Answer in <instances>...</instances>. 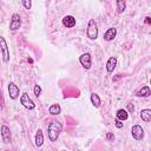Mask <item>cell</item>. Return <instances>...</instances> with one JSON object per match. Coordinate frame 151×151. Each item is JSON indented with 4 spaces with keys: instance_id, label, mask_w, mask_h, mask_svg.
I'll return each instance as SVG.
<instances>
[{
    "instance_id": "3957f363",
    "label": "cell",
    "mask_w": 151,
    "mask_h": 151,
    "mask_svg": "<svg viewBox=\"0 0 151 151\" xmlns=\"http://www.w3.org/2000/svg\"><path fill=\"white\" fill-rule=\"evenodd\" d=\"M0 50H1L4 63H8L9 61V48H8V45L5 40V38L1 35H0Z\"/></svg>"
},
{
    "instance_id": "8fae6325",
    "label": "cell",
    "mask_w": 151,
    "mask_h": 151,
    "mask_svg": "<svg viewBox=\"0 0 151 151\" xmlns=\"http://www.w3.org/2000/svg\"><path fill=\"white\" fill-rule=\"evenodd\" d=\"M116 35H117V28L110 27V28L104 33L103 38H104V40H106V41H112V40L116 38Z\"/></svg>"
},
{
    "instance_id": "ac0fdd59",
    "label": "cell",
    "mask_w": 151,
    "mask_h": 151,
    "mask_svg": "<svg viewBox=\"0 0 151 151\" xmlns=\"http://www.w3.org/2000/svg\"><path fill=\"white\" fill-rule=\"evenodd\" d=\"M90 99H91V103H92V105L94 107H99L100 106L101 100H100V98H99V96L97 93H92L91 97H90Z\"/></svg>"
},
{
    "instance_id": "8992f818",
    "label": "cell",
    "mask_w": 151,
    "mask_h": 151,
    "mask_svg": "<svg viewBox=\"0 0 151 151\" xmlns=\"http://www.w3.org/2000/svg\"><path fill=\"white\" fill-rule=\"evenodd\" d=\"M21 26V18L18 13H13L11 17V21H9V29L11 31H17L19 29Z\"/></svg>"
},
{
    "instance_id": "d6986e66",
    "label": "cell",
    "mask_w": 151,
    "mask_h": 151,
    "mask_svg": "<svg viewBox=\"0 0 151 151\" xmlns=\"http://www.w3.org/2000/svg\"><path fill=\"white\" fill-rule=\"evenodd\" d=\"M116 5H117V12L118 13H123L126 9V2L124 0H118L116 2Z\"/></svg>"
},
{
    "instance_id": "9a60e30c",
    "label": "cell",
    "mask_w": 151,
    "mask_h": 151,
    "mask_svg": "<svg viewBox=\"0 0 151 151\" xmlns=\"http://www.w3.org/2000/svg\"><path fill=\"white\" fill-rule=\"evenodd\" d=\"M42 144H44V134H42V131L39 129L35 133V145L40 147Z\"/></svg>"
},
{
    "instance_id": "484cf974",
    "label": "cell",
    "mask_w": 151,
    "mask_h": 151,
    "mask_svg": "<svg viewBox=\"0 0 151 151\" xmlns=\"http://www.w3.org/2000/svg\"><path fill=\"white\" fill-rule=\"evenodd\" d=\"M145 24H147V25L151 24V18H150V17H146V18H145Z\"/></svg>"
},
{
    "instance_id": "7402d4cb",
    "label": "cell",
    "mask_w": 151,
    "mask_h": 151,
    "mask_svg": "<svg viewBox=\"0 0 151 151\" xmlns=\"http://www.w3.org/2000/svg\"><path fill=\"white\" fill-rule=\"evenodd\" d=\"M4 104H5V99H4V94H2V91L0 88V109L4 107Z\"/></svg>"
},
{
    "instance_id": "6da1fadb",
    "label": "cell",
    "mask_w": 151,
    "mask_h": 151,
    "mask_svg": "<svg viewBox=\"0 0 151 151\" xmlns=\"http://www.w3.org/2000/svg\"><path fill=\"white\" fill-rule=\"evenodd\" d=\"M63 130V124L58 120H52L47 127V136L51 142H55Z\"/></svg>"
},
{
    "instance_id": "d4e9b609",
    "label": "cell",
    "mask_w": 151,
    "mask_h": 151,
    "mask_svg": "<svg viewBox=\"0 0 151 151\" xmlns=\"http://www.w3.org/2000/svg\"><path fill=\"white\" fill-rule=\"evenodd\" d=\"M127 111H129L130 113H132V112L134 111V106H133L132 104H127Z\"/></svg>"
},
{
    "instance_id": "5b68a950",
    "label": "cell",
    "mask_w": 151,
    "mask_h": 151,
    "mask_svg": "<svg viewBox=\"0 0 151 151\" xmlns=\"http://www.w3.org/2000/svg\"><path fill=\"white\" fill-rule=\"evenodd\" d=\"M79 63L85 70H90L92 66V57L90 53H83L79 57Z\"/></svg>"
},
{
    "instance_id": "ffe728a7",
    "label": "cell",
    "mask_w": 151,
    "mask_h": 151,
    "mask_svg": "<svg viewBox=\"0 0 151 151\" xmlns=\"http://www.w3.org/2000/svg\"><path fill=\"white\" fill-rule=\"evenodd\" d=\"M41 87H40V85H34V87H33V92H34V94H35V97H39L40 94H41Z\"/></svg>"
},
{
    "instance_id": "cb8c5ba5",
    "label": "cell",
    "mask_w": 151,
    "mask_h": 151,
    "mask_svg": "<svg viewBox=\"0 0 151 151\" xmlns=\"http://www.w3.org/2000/svg\"><path fill=\"white\" fill-rule=\"evenodd\" d=\"M106 138H107V140H109V142H113V139H114V136H113V133L109 132V133L106 134Z\"/></svg>"
},
{
    "instance_id": "277c9868",
    "label": "cell",
    "mask_w": 151,
    "mask_h": 151,
    "mask_svg": "<svg viewBox=\"0 0 151 151\" xmlns=\"http://www.w3.org/2000/svg\"><path fill=\"white\" fill-rule=\"evenodd\" d=\"M20 104H21L24 107H26L27 110H33V109H35L34 101L28 97L27 93H22V94L20 96Z\"/></svg>"
},
{
    "instance_id": "52a82bcc",
    "label": "cell",
    "mask_w": 151,
    "mask_h": 151,
    "mask_svg": "<svg viewBox=\"0 0 151 151\" xmlns=\"http://www.w3.org/2000/svg\"><path fill=\"white\" fill-rule=\"evenodd\" d=\"M131 134L136 140H142L144 138V130L140 125H133L131 129Z\"/></svg>"
},
{
    "instance_id": "9c48e42d",
    "label": "cell",
    "mask_w": 151,
    "mask_h": 151,
    "mask_svg": "<svg viewBox=\"0 0 151 151\" xmlns=\"http://www.w3.org/2000/svg\"><path fill=\"white\" fill-rule=\"evenodd\" d=\"M0 133H1L2 140H4L5 143H11V131H9V127H8L7 125H2V126H1Z\"/></svg>"
},
{
    "instance_id": "30bf717a",
    "label": "cell",
    "mask_w": 151,
    "mask_h": 151,
    "mask_svg": "<svg viewBox=\"0 0 151 151\" xmlns=\"http://www.w3.org/2000/svg\"><path fill=\"white\" fill-rule=\"evenodd\" d=\"M63 25L66 28H72L76 26V18L73 15H65L63 18Z\"/></svg>"
},
{
    "instance_id": "e0dca14e",
    "label": "cell",
    "mask_w": 151,
    "mask_h": 151,
    "mask_svg": "<svg viewBox=\"0 0 151 151\" xmlns=\"http://www.w3.org/2000/svg\"><path fill=\"white\" fill-rule=\"evenodd\" d=\"M48 112H50L52 116H57V114H59V113L61 112V107H60L59 104H52V105L50 106V109H48Z\"/></svg>"
},
{
    "instance_id": "7c38bea8",
    "label": "cell",
    "mask_w": 151,
    "mask_h": 151,
    "mask_svg": "<svg viewBox=\"0 0 151 151\" xmlns=\"http://www.w3.org/2000/svg\"><path fill=\"white\" fill-rule=\"evenodd\" d=\"M116 66H117V57H111L106 63V71L109 73H112Z\"/></svg>"
},
{
    "instance_id": "7a4b0ae2",
    "label": "cell",
    "mask_w": 151,
    "mask_h": 151,
    "mask_svg": "<svg viewBox=\"0 0 151 151\" xmlns=\"http://www.w3.org/2000/svg\"><path fill=\"white\" fill-rule=\"evenodd\" d=\"M86 34H87V38L91 40H96L98 38V26H97V22L94 21V19H90Z\"/></svg>"
},
{
    "instance_id": "5bb4252c",
    "label": "cell",
    "mask_w": 151,
    "mask_h": 151,
    "mask_svg": "<svg viewBox=\"0 0 151 151\" xmlns=\"http://www.w3.org/2000/svg\"><path fill=\"white\" fill-rule=\"evenodd\" d=\"M140 118L143 122L149 123L151 120V110L150 109H144L140 111Z\"/></svg>"
},
{
    "instance_id": "603a6c76",
    "label": "cell",
    "mask_w": 151,
    "mask_h": 151,
    "mask_svg": "<svg viewBox=\"0 0 151 151\" xmlns=\"http://www.w3.org/2000/svg\"><path fill=\"white\" fill-rule=\"evenodd\" d=\"M114 125H116L117 129H122L123 127V123L120 120H118V119H114Z\"/></svg>"
},
{
    "instance_id": "ba28073f",
    "label": "cell",
    "mask_w": 151,
    "mask_h": 151,
    "mask_svg": "<svg viewBox=\"0 0 151 151\" xmlns=\"http://www.w3.org/2000/svg\"><path fill=\"white\" fill-rule=\"evenodd\" d=\"M8 94H9V98L11 99H17L18 97H19V94H20V90H19V87H18V85H15L13 81H11L9 84H8Z\"/></svg>"
},
{
    "instance_id": "2e32d148",
    "label": "cell",
    "mask_w": 151,
    "mask_h": 151,
    "mask_svg": "<svg viewBox=\"0 0 151 151\" xmlns=\"http://www.w3.org/2000/svg\"><path fill=\"white\" fill-rule=\"evenodd\" d=\"M150 94H151V91H150V87H149V86H143V87L136 93L137 97H149Z\"/></svg>"
},
{
    "instance_id": "44dd1931",
    "label": "cell",
    "mask_w": 151,
    "mask_h": 151,
    "mask_svg": "<svg viewBox=\"0 0 151 151\" xmlns=\"http://www.w3.org/2000/svg\"><path fill=\"white\" fill-rule=\"evenodd\" d=\"M21 4H22V6H24L26 9H31V7H32V1H31V0H22Z\"/></svg>"
},
{
    "instance_id": "4fadbf2b",
    "label": "cell",
    "mask_w": 151,
    "mask_h": 151,
    "mask_svg": "<svg viewBox=\"0 0 151 151\" xmlns=\"http://www.w3.org/2000/svg\"><path fill=\"white\" fill-rule=\"evenodd\" d=\"M127 118H129V112H127L126 110L119 109V110L117 111V113H116V119L123 122V120H126Z\"/></svg>"
}]
</instances>
